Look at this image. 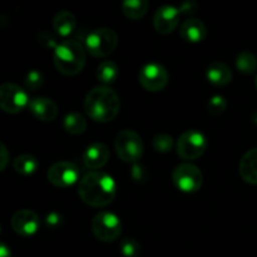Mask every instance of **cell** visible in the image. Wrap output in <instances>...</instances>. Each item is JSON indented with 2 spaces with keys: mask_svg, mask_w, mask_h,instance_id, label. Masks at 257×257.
I'll use <instances>...</instances> for the list:
<instances>
[{
  "mask_svg": "<svg viewBox=\"0 0 257 257\" xmlns=\"http://www.w3.org/2000/svg\"><path fill=\"white\" fill-rule=\"evenodd\" d=\"M115 191L114 180L100 171L87 173L78 186V193L82 201L92 207H105L112 203Z\"/></svg>",
  "mask_w": 257,
  "mask_h": 257,
  "instance_id": "obj_1",
  "label": "cell"
},
{
  "mask_svg": "<svg viewBox=\"0 0 257 257\" xmlns=\"http://www.w3.org/2000/svg\"><path fill=\"white\" fill-rule=\"evenodd\" d=\"M84 109L88 117L94 122H110L119 113V97L107 85H99L93 88L87 94L84 100Z\"/></svg>",
  "mask_w": 257,
  "mask_h": 257,
  "instance_id": "obj_2",
  "label": "cell"
},
{
  "mask_svg": "<svg viewBox=\"0 0 257 257\" xmlns=\"http://www.w3.org/2000/svg\"><path fill=\"white\" fill-rule=\"evenodd\" d=\"M53 62L58 72L64 75H77L85 65V49L74 39L63 40L55 47Z\"/></svg>",
  "mask_w": 257,
  "mask_h": 257,
  "instance_id": "obj_3",
  "label": "cell"
},
{
  "mask_svg": "<svg viewBox=\"0 0 257 257\" xmlns=\"http://www.w3.org/2000/svg\"><path fill=\"white\" fill-rule=\"evenodd\" d=\"M118 37L109 28H98L85 38V49L92 57L105 58L114 52Z\"/></svg>",
  "mask_w": 257,
  "mask_h": 257,
  "instance_id": "obj_4",
  "label": "cell"
},
{
  "mask_svg": "<svg viewBox=\"0 0 257 257\" xmlns=\"http://www.w3.org/2000/svg\"><path fill=\"white\" fill-rule=\"evenodd\" d=\"M114 147L118 157L127 163H135L141 160L145 148L140 135L131 130H124L118 133Z\"/></svg>",
  "mask_w": 257,
  "mask_h": 257,
  "instance_id": "obj_5",
  "label": "cell"
},
{
  "mask_svg": "<svg viewBox=\"0 0 257 257\" xmlns=\"http://www.w3.org/2000/svg\"><path fill=\"white\" fill-rule=\"evenodd\" d=\"M92 232L102 242H113L120 236L122 222L114 213L102 211L92 220Z\"/></svg>",
  "mask_w": 257,
  "mask_h": 257,
  "instance_id": "obj_6",
  "label": "cell"
},
{
  "mask_svg": "<svg viewBox=\"0 0 257 257\" xmlns=\"http://www.w3.org/2000/svg\"><path fill=\"white\" fill-rule=\"evenodd\" d=\"M176 148H177L178 156L183 160H197L207 150V140L205 135L198 131H186L178 138Z\"/></svg>",
  "mask_w": 257,
  "mask_h": 257,
  "instance_id": "obj_7",
  "label": "cell"
},
{
  "mask_svg": "<svg viewBox=\"0 0 257 257\" xmlns=\"http://www.w3.org/2000/svg\"><path fill=\"white\" fill-rule=\"evenodd\" d=\"M172 181L182 192L193 193L197 192L202 186L203 175L197 166L192 163H182L173 170Z\"/></svg>",
  "mask_w": 257,
  "mask_h": 257,
  "instance_id": "obj_8",
  "label": "cell"
},
{
  "mask_svg": "<svg viewBox=\"0 0 257 257\" xmlns=\"http://www.w3.org/2000/svg\"><path fill=\"white\" fill-rule=\"evenodd\" d=\"M29 97L22 87L13 83L0 85V109L15 114L29 105Z\"/></svg>",
  "mask_w": 257,
  "mask_h": 257,
  "instance_id": "obj_9",
  "label": "cell"
},
{
  "mask_svg": "<svg viewBox=\"0 0 257 257\" xmlns=\"http://www.w3.org/2000/svg\"><path fill=\"white\" fill-rule=\"evenodd\" d=\"M168 79L170 75L167 69L158 63L146 64L138 74L140 84L148 92H160L165 89L166 85L168 84Z\"/></svg>",
  "mask_w": 257,
  "mask_h": 257,
  "instance_id": "obj_10",
  "label": "cell"
},
{
  "mask_svg": "<svg viewBox=\"0 0 257 257\" xmlns=\"http://www.w3.org/2000/svg\"><path fill=\"white\" fill-rule=\"evenodd\" d=\"M79 170L72 162L62 161L57 162L48 171V181L55 187L67 188L77 183L79 180Z\"/></svg>",
  "mask_w": 257,
  "mask_h": 257,
  "instance_id": "obj_11",
  "label": "cell"
},
{
  "mask_svg": "<svg viewBox=\"0 0 257 257\" xmlns=\"http://www.w3.org/2000/svg\"><path fill=\"white\" fill-rule=\"evenodd\" d=\"M181 10L173 5H163L153 17V27L160 34H170L177 28L181 18Z\"/></svg>",
  "mask_w": 257,
  "mask_h": 257,
  "instance_id": "obj_12",
  "label": "cell"
},
{
  "mask_svg": "<svg viewBox=\"0 0 257 257\" xmlns=\"http://www.w3.org/2000/svg\"><path fill=\"white\" fill-rule=\"evenodd\" d=\"M39 216L32 210H19L12 217V227L15 233L23 237H29L39 230Z\"/></svg>",
  "mask_w": 257,
  "mask_h": 257,
  "instance_id": "obj_13",
  "label": "cell"
},
{
  "mask_svg": "<svg viewBox=\"0 0 257 257\" xmlns=\"http://www.w3.org/2000/svg\"><path fill=\"white\" fill-rule=\"evenodd\" d=\"M28 107L32 114L42 122H52L58 115V105L49 98H34Z\"/></svg>",
  "mask_w": 257,
  "mask_h": 257,
  "instance_id": "obj_14",
  "label": "cell"
},
{
  "mask_svg": "<svg viewBox=\"0 0 257 257\" xmlns=\"http://www.w3.org/2000/svg\"><path fill=\"white\" fill-rule=\"evenodd\" d=\"M109 150L103 143H93L85 150L83 156V162L84 166L89 170H98L105 166V163L109 160Z\"/></svg>",
  "mask_w": 257,
  "mask_h": 257,
  "instance_id": "obj_15",
  "label": "cell"
},
{
  "mask_svg": "<svg viewBox=\"0 0 257 257\" xmlns=\"http://www.w3.org/2000/svg\"><path fill=\"white\" fill-rule=\"evenodd\" d=\"M180 35L186 43H195L202 42L207 35V28L203 24L202 20L191 18L187 19L180 28Z\"/></svg>",
  "mask_w": 257,
  "mask_h": 257,
  "instance_id": "obj_16",
  "label": "cell"
},
{
  "mask_svg": "<svg viewBox=\"0 0 257 257\" xmlns=\"http://www.w3.org/2000/svg\"><path fill=\"white\" fill-rule=\"evenodd\" d=\"M238 172L246 183L257 186V148L250 150L241 158Z\"/></svg>",
  "mask_w": 257,
  "mask_h": 257,
  "instance_id": "obj_17",
  "label": "cell"
},
{
  "mask_svg": "<svg viewBox=\"0 0 257 257\" xmlns=\"http://www.w3.org/2000/svg\"><path fill=\"white\" fill-rule=\"evenodd\" d=\"M206 77L208 82L212 84L222 87V85H227L232 80V72L225 63L213 62L208 65L206 70Z\"/></svg>",
  "mask_w": 257,
  "mask_h": 257,
  "instance_id": "obj_18",
  "label": "cell"
},
{
  "mask_svg": "<svg viewBox=\"0 0 257 257\" xmlns=\"http://www.w3.org/2000/svg\"><path fill=\"white\" fill-rule=\"evenodd\" d=\"M75 25H77L75 17L68 10H62V12L57 13L53 19V28L60 37L65 38L72 34L75 29Z\"/></svg>",
  "mask_w": 257,
  "mask_h": 257,
  "instance_id": "obj_19",
  "label": "cell"
},
{
  "mask_svg": "<svg viewBox=\"0 0 257 257\" xmlns=\"http://www.w3.org/2000/svg\"><path fill=\"white\" fill-rule=\"evenodd\" d=\"M150 2L148 0H123L122 12L131 20H140L147 14Z\"/></svg>",
  "mask_w": 257,
  "mask_h": 257,
  "instance_id": "obj_20",
  "label": "cell"
},
{
  "mask_svg": "<svg viewBox=\"0 0 257 257\" xmlns=\"http://www.w3.org/2000/svg\"><path fill=\"white\" fill-rule=\"evenodd\" d=\"M119 74V69H118L117 64L112 60H103L99 65H98L97 70V78L99 82L103 84H112L115 82Z\"/></svg>",
  "mask_w": 257,
  "mask_h": 257,
  "instance_id": "obj_21",
  "label": "cell"
},
{
  "mask_svg": "<svg viewBox=\"0 0 257 257\" xmlns=\"http://www.w3.org/2000/svg\"><path fill=\"white\" fill-rule=\"evenodd\" d=\"M38 160L32 155H20L13 162V167L19 175L30 176L38 170Z\"/></svg>",
  "mask_w": 257,
  "mask_h": 257,
  "instance_id": "obj_22",
  "label": "cell"
},
{
  "mask_svg": "<svg viewBox=\"0 0 257 257\" xmlns=\"http://www.w3.org/2000/svg\"><path fill=\"white\" fill-rule=\"evenodd\" d=\"M63 127L69 135H82L87 130V119L80 113H70L64 118Z\"/></svg>",
  "mask_w": 257,
  "mask_h": 257,
  "instance_id": "obj_23",
  "label": "cell"
},
{
  "mask_svg": "<svg viewBox=\"0 0 257 257\" xmlns=\"http://www.w3.org/2000/svg\"><path fill=\"white\" fill-rule=\"evenodd\" d=\"M236 68L243 74H252L257 69V58L250 52H242L236 58Z\"/></svg>",
  "mask_w": 257,
  "mask_h": 257,
  "instance_id": "obj_24",
  "label": "cell"
},
{
  "mask_svg": "<svg viewBox=\"0 0 257 257\" xmlns=\"http://www.w3.org/2000/svg\"><path fill=\"white\" fill-rule=\"evenodd\" d=\"M153 148H155L157 152L161 153H167L171 152L175 146L173 143V138L168 135H158L153 138Z\"/></svg>",
  "mask_w": 257,
  "mask_h": 257,
  "instance_id": "obj_25",
  "label": "cell"
},
{
  "mask_svg": "<svg viewBox=\"0 0 257 257\" xmlns=\"http://www.w3.org/2000/svg\"><path fill=\"white\" fill-rule=\"evenodd\" d=\"M120 253L124 257H137L140 255V243L135 238H124L119 245Z\"/></svg>",
  "mask_w": 257,
  "mask_h": 257,
  "instance_id": "obj_26",
  "label": "cell"
},
{
  "mask_svg": "<svg viewBox=\"0 0 257 257\" xmlns=\"http://www.w3.org/2000/svg\"><path fill=\"white\" fill-rule=\"evenodd\" d=\"M226 107H227V102L222 95H213L210 100H208L207 109L212 115H220L225 112Z\"/></svg>",
  "mask_w": 257,
  "mask_h": 257,
  "instance_id": "obj_27",
  "label": "cell"
},
{
  "mask_svg": "<svg viewBox=\"0 0 257 257\" xmlns=\"http://www.w3.org/2000/svg\"><path fill=\"white\" fill-rule=\"evenodd\" d=\"M43 82H44V78H43L42 73L38 72V70H30L25 77L24 85L27 89L37 90L42 87Z\"/></svg>",
  "mask_w": 257,
  "mask_h": 257,
  "instance_id": "obj_28",
  "label": "cell"
},
{
  "mask_svg": "<svg viewBox=\"0 0 257 257\" xmlns=\"http://www.w3.org/2000/svg\"><path fill=\"white\" fill-rule=\"evenodd\" d=\"M8 163H9V151L0 142V172L5 170Z\"/></svg>",
  "mask_w": 257,
  "mask_h": 257,
  "instance_id": "obj_29",
  "label": "cell"
},
{
  "mask_svg": "<svg viewBox=\"0 0 257 257\" xmlns=\"http://www.w3.org/2000/svg\"><path fill=\"white\" fill-rule=\"evenodd\" d=\"M62 220H60V216L58 213H50L47 217V225L50 227H55V226L60 225Z\"/></svg>",
  "mask_w": 257,
  "mask_h": 257,
  "instance_id": "obj_30",
  "label": "cell"
},
{
  "mask_svg": "<svg viewBox=\"0 0 257 257\" xmlns=\"http://www.w3.org/2000/svg\"><path fill=\"white\" fill-rule=\"evenodd\" d=\"M0 257H12V251L5 243L0 242Z\"/></svg>",
  "mask_w": 257,
  "mask_h": 257,
  "instance_id": "obj_31",
  "label": "cell"
},
{
  "mask_svg": "<svg viewBox=\"0 0 257 257\" xmlns=\"http://www.w3.org/2000/svg\"><path fill=\"white\" fill-rule=\"evenodd\" d=\"M255 85H256V89H257V75H256V79H255Z\"/></svg>",
  "mask_w": 257,
  "mask_h": 257,
  "instance_id": "obj_32",
  "label": "cell"
},
{
  "mask_svg": "<svg viewBox=\"0 0 257 257\" xmlns=\"http://www.w3.org/2000/svg\"><path fill=\"white\" fill-rule=\"evenodd\" d=\"M0 231H2V227H0Z\"/></svg>",
  "mask_w": 257,
  "mask_h": 257,
  "instance_id": "obj_33",
  "label": "cell"
}]
</instances>
